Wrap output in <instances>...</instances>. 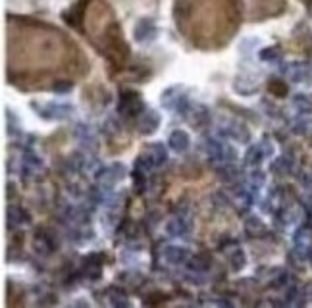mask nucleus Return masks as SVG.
<instances>
[{
    "mask_svg": "<svg viewBox=\"0 0 312 308\" xmlns=\"http://www.w3.org/2000/svg\"><path fill=\"white\" fill-rule=\"evenodd\" d=\"M274 154H276V145H274L272 141L264 139V141H260V143H256V145H252V147L247 149V153H245V164L250 166V168H258L264 160L272 158Z\"/></svg>",
    "mask_w": 312,
    "mask_h": 308,
    "instance_id": "1",
    "label": "nucleus"
},
{
    "mask_svg": "<svg viewBox=\"0 0 312 308\" xmlns=\"http://www.w3.org/2000/svg\"><path fill=\"white\" fill-rule=\"evenodd\" d=\"M35 112L45 120H67L75 114L73 106L66 102H43L35 108Z\"/></svg>",
    "mask_w": 312,
    "mask_h": 308,
    "instance_id": "2",
    "label": "nucleus"
},
{
    "mask_svg": "<svg viewBox=\"0 0 312 308\" xmlns=\"http://www.w3.org/2000/svg\"><path fill=\"white\" fill-rule=\"evenodd\" d=\"M125 176H127V168L124 164H110V166L98 168L96 181L102 189H112L118 181H122Z\"/></svg>",
    "mask_w": 312,
    "mask_h": 308,
    "instance_id": "3",
    "label": "nucleus"
},
{
    "mask_svg": "<svg viewBox=\"0 0 312 308\" xmlns=\"http://www.w3.org/2000/svg\"><path fill=\"white\" fill-rule=\"evenodd\" d=\"M191 229H193V223H191V220L187 216H176V218L168 220V223H166V233L170 237H174V239L187 237L191 233Z\"/></svg>",
    "mask_w": 312,
    "mask_h": 308,
    "instance_id": "4",
    "label": "nucleus"
},
{
    "mask_svg": "<svg viewBox=\"0 0 312 308\" xmlns=\"http://www.w3.org/2000/svg\"><path fill=\"white\" fill-rule=\"evenodd\" d=\"M220 137H223V139H235V141H239V143H249L250 131L243 123L231 122L220 127Z\"/></svg>",
    "mask_w": 312,
    "mask_h": 308,
    "instance_id": "5",
    "label": "nucleus"
},
{
    "mask_svg": "<svg viewBox=\"0 0 312 308\" xmlns=\"http://www.w3.org/2000/svg\"><path fill=\"white\" fill-rule=\"evenodd\" d=\"M191 252H189L187 246H179V245H164L162 248V258L168 262V264H183L187 262Z\"/></svg>",
    "mask_w": 312,
    "mask_h": 308,
    "instance_id": "6",
    "label": "nucleus"
},
{
    "mask_svg": "<svg viewBox=\"0 0 312 308\" xmlns=\"http://www.w3.org/2000/svg\"><path fill=\"white\" fill-rule=\"evenodd\" d=\"M158 125H160V114L156 110H153V108L145 110L143 116L139 118V131L143 135H153L158 129Z\"/></svg>",
    "mask_w": 312,
    "mask_h": 308,
    "instance_id": "7",
    "label": "nucleus"
},
{
    "mask_svg": "<svg viewBox=\"0 0 312 308\" xmlns=\"http://www.w3.org/2000/svg\"><path fill=\"white\" fill-rule=\"evenodd\" d=\"M168 145H170V149L174 151V153H185L189 147H191V137H189L187 131H183V129H176V131H172L170 133V137H168Z\"/></svg>",
    "mask_w": 312,
    "mask_h": 308,
    "instance_id": "8",
    "label": "nucleus"
},
{
    "mask_svg": "<svg viewBox=\"0 0 312 308\" xmlns=\"http://www.w3.org/2000/svg\"><path fill=\"white\" fill-rule=\"evenodd\" d=\"M183 94H185V92H181L179 87H168L166 91H162V94H160V102H162V106H164L166 110H174L176 104L179 102V98H181Z\"/></svg>",
    "mask_w": 312,
    "mask_h": 308,
    "instance_id": "9",
    "label": "nucleus"
},
{
    "mask_svg": "<svg viewBox=\"0 0 312 308\" xmlns=\"http://www.w3.org/2000/svg\"><path fill=\"white\" fill-rule=\"evenodd\" d=\"M73 133H75L77 141H79L83 147H87V149L94 147V143H96V141H94V133H93V129H91L87 123H79V125H75Z\"/></svg>",
    "mask_w": 312,
    "mask_h": 308,
    "instance_id": "10",
    "label": "nucleus"
},
{
    "mask_svg": "<svg viewBox=\"0 0 312 308\" xmlns=\"http://www.w3.org/2000/svg\"><path fill=\"white\" fill-rule=\"evenodd\" d=\"M291 104L293 108L301 114V116H309L312 114V98L305 92H297L293 98H291Z\"/></svg>",
    "mask_w": 312,
    "mask_h": 308,
    "instance_id": "11",
    "label": "nucleus"
},
{
    "mask_svg": "<svg viewBox=\"0 0 312 308\" xmlns=\"http://www.w3.org/2000/svg\"><path fill=\"white\" fill-rule=\"evenodd\" d=\"M147 156L153 160L155 166H162L168 160V151L162 143H153V145L147 147Z\"/></svg>",
    "mask_w": 312,
    "mask_h": 308,
    "instance_id": "12",
    "label": "nucleus"
},
{
    "mask_svg": "<svg viewBox=\"0 0 312 308\" xmlns=\"http://www.w3.org/2000/svg\"><path fill=\"white\" fill-rule=\"evenodd\" d=\"M285 73H287V77L291 79V81H305L307 79V75L311 73V69L305 66V64H291L287 69H285Z\"/></svg>",
    "mask_w": 312,
    "mask_h": 308,
    "instance_id": "13",
    "label": "nucleus"
},
{
    "mask_svg": "<svg viewBox=\"0 0 312 308\" xmlns=\"http://www.w3.org/2000/svg\"><path fill=\"white\" fill-rule=\"evenodd\" d=\"M293 160L291 158H287V156H280V158H276L274 162H272V172L274 174H278V176H285V174H289L291 170H293Z\"/></svg>",
    "mask_w": 312,
    "mask_h": 308,
    "instance_id": "14",
    "label": "nucleus"
},
{
    "mask_svg": "<svg viewBox=\"0 0 312 308\" xmlns=\"http://www.w3.org/2000/svg\"><path fill=\"white\" fill-rule=\"evenodd\" d=\"M229 262H231V268H233L235 272L243 270V268L247 266V254H245V250L235 248L233 252H229Z\"/></svg>",
    "mask_w": 312,
    "mask_h": 308,
    "instance_id": "15",
    "label": "nucleus"
},
{
    "mask_svg": "<svg viewBox=\"0 0 312 308\" xmlns=\"http://www.w3.org/2000/svg\"><path fill=\"white\" fill-rule=\"evenodd\" d=\"M8 221H10L12 225H22V223H25V221H27V214H25L22 208L12 206V208L8 210Z\"/></svg>",
    "mask_w": 312,
    "mask_h": 308,
    "instance_id": "16",
    "label": "nucleus"
},
{
    "mask_svg": "<svg viewBox=\"0 0 312 308\" xmlns=\"http://www.w3.org/2000/svg\"><path fill=\"white\" fill-rule=\"evenodd\" d=\"M245 229L250 231V233H260V231H264V223H262V220H260V218H256V216H249V218L245 220Z\"/></svg>",
    "mask_w": 312,
    "mask_h": 308,
    "instance_id": "17",
    "label": "nucleus"
},
{
    "mask_svg": "<svg viewBox=\"0 0 312 308\" xmlns=\"http://www.w3.org/2000/svg\"><path fill=\"white\" fill-rule=\"evenodd\" d=\"M193 120L199 123V125H204V123L210 122V112L206 110V106H197L193 110Z\"/></svg>",
    "mask_w": 312,
    "mask_h": 308,
    "instance_id": "18",
    "label": "nucleus"
},
{
    "mask_svg": "<svg viewBox=\"0 0 312 308\" xmlns=\"http://www.w3.org/2000/svg\"><path fill=\"white\" fill-rule=\"evenodd\" d=\"M266 179H268V176H266L262 170H258V168H254L249 176V183L256 185V187H264V185H266Z\"/></svg>",
    "mask_w": 312,
    "mask_h": 308,
    "instance_id": "19",
    "label": "nucleus"
},
{
    "mask_svg": "<svg viewBox=\"0 0 312 308\" xmlns=\"http://www.w3.org/2000/svg\"><path fill=\"white\" fill-rule=\"evenodd\" d=\"M311 127H312L311 122H309V120H307L305 116H303V118H299V120L295 122V125H293V129H295L297 133H301V135L309 133V131H311Z\"/></svg>",
    "mask_w": 312,
    "mask_h": 308,
    "instance_id": "20",
    "label": "nucleus"
},
{
    "mask_svg": "<svg viewBox=\"0 0 312 308\" xmlns=\"http://www.w3.org/2000/svg\"><path fill=\"white\" fill-rule=\"evenodd\" d=\"M110 303L114 305V307H129V301L122 297V295H114L112 299H110Z\"/></svg>",
    "mask_w": 312,
    "mask_h": 308,
    "instance_id": "21",
    "label": "nucleus"
},
{
    "mask_svg": "<svg viewBox=\"0 0 312 308\" xmlns=\"http://www.w3.org/2000/svg\"><path fill=\"white\" fill-rule=\"evenodd\" d=\"M54 91L58 92V94H67V92L71 91V83H56Z\"/></svg>",
    "mask_w": 312,
    "mask_h": 308,
    "instance_id": "22",
    "label": "nucleus"
},
{
    "mask_svg": "<svg viewBox=\"0 0 312 308\" xmlns=\"http://www.w3.org/2000/svg\"><path fill=\"white\" fill-rule=\"evenodd\" d=\"M301 181H303V187H305V189L312 191V174H305Z\"/></svg>",
    "mask_w": 312,
    "mask_h": 308,
    "instance_id": "23",
    "label": "nucleus"
},
{
    "mask_svg": "<svg viewBox=\"0 0 312 308\" xmlns=\"http://www.w3.org/2000/svg\"><path fill=\"white\" fill-rule=\"evenodd\" d=\"M278 56H280V52H278V50H266V52H262V58H264V60H270V58H272V60H276Z\"/></svg>",
    "mask_w": 312,
    "mask_h": 308,
    "instance_id": "24",
    "label": "nucleus"
}]
</instances>
